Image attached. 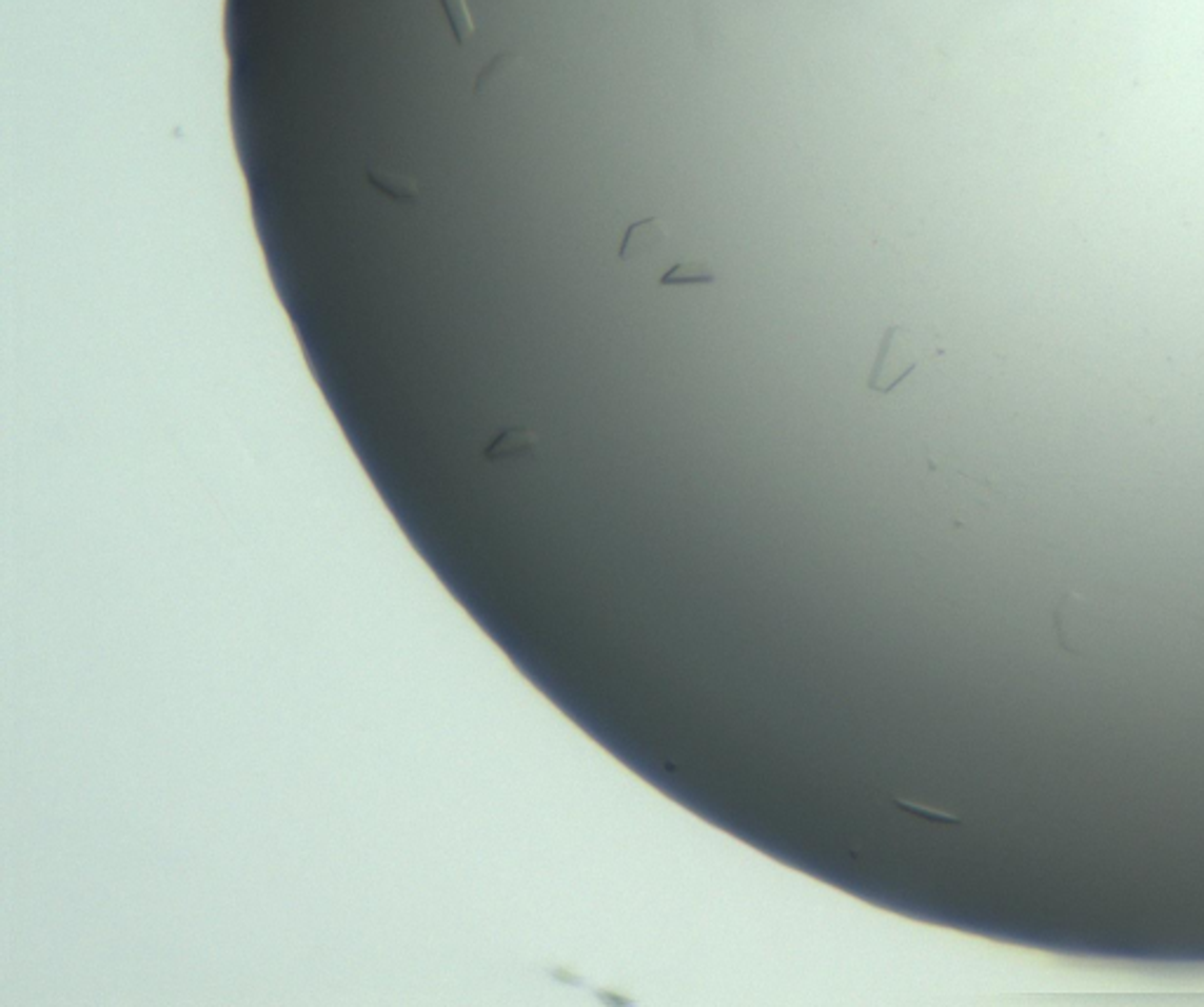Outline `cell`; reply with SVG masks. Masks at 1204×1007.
Here are the masks:
<instances>
[{"instance_id":"obj_1","label":"cell","mask_w":1204,"mask_h":1007,"mask_svg":"<svg viewBox=\"0 0 1204 1007\" xmlns=\"http://www.w3.org/2000/svg\"><path fill=\"white\" fill-rule=\"evenodd\" d=\"M932 335L915 328H889L880 341L873 370L868 375V389L877 394H889L913 372L932 358Z\"/></svg>"},{"instance_id":"obj_6","label":"cell","mask_w":1204,"mask_h":1007,"mask_svg":"<svg viewBox=\"0 0 1204 1007\" xmlns=\"http://www.w3.org/2000/svg\"><path fill=\"white\" fill-rule=\"evenodd\" d=\"M717 280V274L711 264L706 261H680L673 269L666 271L659 278V285L673 288V285H711Z\"/></svg>"},{"instance_id":"obj_2","label":"cell","mask_w":1204,"mask_h":1007,"mask_svg":"<svg viewBox=\"0 0 1204 1007\" xmlns=\"http://www.w3.org/2000/svg\"><path fill=\"white\" fill-rule=\"evenodd\" d=\"M666 238H669V231H666V224L659 217H647L635 221V224H631L629 231H626L624 243L619 248V259L635 261L652 255V252L664 245Z\"/></svg>"},{"instance_id":"obj_8","label":"cell","mask_w":1204,"mask_h":1007,"mask_svg":"<svg viewBox=\"0 0 1204 1007\" xmlns=\"http://www.w3.org/2000/svg\"><path fill=\"white\" fill-rule=\"evenodd\" d=\"M515 62H518V53H513V50H504V53L494 55V57L490 59V62L480 68V74H478V78H475V83H473V93H475V95H482L485 90H488V85L492 83V80L497 78L499 74L509 72V68H511Z\"/></svg>"},{"instance_id":"obj_3","label":"cell","mask_w":1204,"mask_h":1007,"mask_svg":"<svg viewBox=\"0 0 1204 1007\" xmlns=\"http://www.w3.org/2000/svg\"><path fill=\"white\" fill-rule=\"evenodd\" d=\"M1082 612H1085V603H1082V598L1075 596V593H1066L1054 610V631L1059 646L1072 654L1082 652L1080 638H1082V619H1085V614Z\"/></svg>"},{"instance_id":"obj_7","label":"cell","mask_w":1204,"mask_h":1007,"mask_svg":"<svg viewBox=\"0 0 1204 1007\" xmlns=\"http://www.w3.org/2000/svg\"><path fill=\"white\" fill-rule=\"evenodd\" d=\"M438 3L442 7L445 17H448L454 43L463 47L469 43V38H473V34H475V22H473V15L467 5V0H438Z\"/></svg>"},{"instance_id":"obj_5","label":"cell","mask_w":1204,"mask_h":1007,"mask_svg":"<svg viewBox=\"0 0 1204 1007\" xmlns=\"http://www.w3.org/2000/svg\"><path fill=\"white\" fill-rule=\"evenodd\" d=\"M370 184L379 189L383 196H389L398 203H414L419 198V184L410 177L400 173H387V170H370L368 173Z\"/></svg>"},{"instance_id":"obj_4","label":"cell","mask_w":1204,"mask_h":1007,"mask_svg":"<svg viewBox=\"0 0 1204 1007\" xmlns=\"http://www.w3.org/2000/svg\"><path fill=\"white\" fill-rule=\"evenodd\" d=\"M536 433L528 427H518V429H509L504 431L499 438H494L490 442V448L485 450V457L492 459V461H499V459H511V457H520L525 452H530L536 446Z\"/></svg>"}]
</instances>
